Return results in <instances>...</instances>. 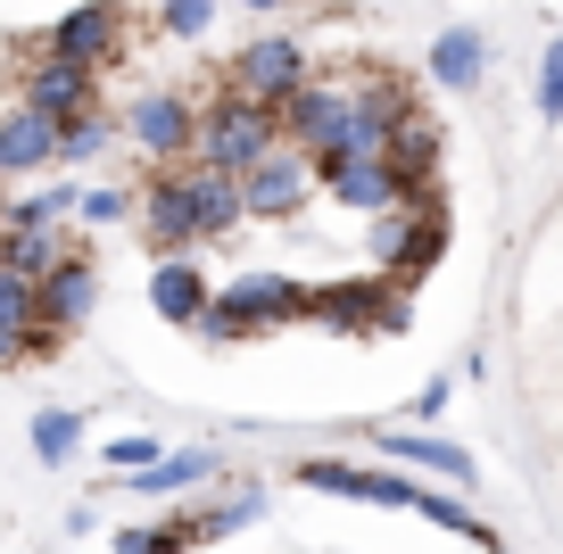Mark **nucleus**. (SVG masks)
Instances as JSON below:
<instances>
[{"instance_id": "f257e3e1", "label": "nucleus", "mask_w": 563, "mask_h": 554, "mask_svg": "<svg viewBox=\"0 0 563 554\" xmlns=\"http://www.w3.org/2000/svg\"><path fill=\"white\" fill-rule=\"evenodd\" d=\"M241 174L224 166H199V157H175V166H150L141 182V208H133V232L150 241V257L166 248H208L224 232H241Z\"/></svg>"}, {"instance_id": "f03ea898", "label": "nucleus", "mask_w": 563, "mask_h": 554, "mask_svg": "<svg viewBox=\"0 0 563 554\" xmlns=\"http://www.w3.org/2000/svg\"><path fill=\"white\" fill-rule=\"evenodd\" d=\"M440 257H448V191L440 182H415L389 215H373V274H389L398 290H415Z\"/></svg>"}, {"instance_id": "7ed1b4c3", "label": "nucleus", "mask_w": 563, "mask_h": 554, "mask_svg": "<svg viewBox=\"0 0 563 554\" xmlns=\"http://www.w3.org/2000/svg\"><path fill=\"white\" fill-rule=\"evenodd\" d=\"M274 141H282V108L274 100H249V91H232V84H216V100H199V141H191L199 166L249 174Z\"/></svg>"}, {"instance_id": "20e7f679", "label": "nucleus", "mask_w": 563, "mask_h": 554, "mask_svg": "<svg viewBox=\"0 0 563 554\" xmlns=\"http://www.w3.org/2000/svg\"><path fill=\"white\" fill-rule=\"evenodd\" d=\"M9 58H18V100L25 108H42V117H58L67 124L75 108H100V67H84V58H58V51H42V42H9Z\"/></svg>"}, {"instance_id": "39448f33", "label": "nucleus", "mask_w": 563, "mask_h": 554, "mask_svg": "<svg viewBox=\"0 0 563 554\" xmlns=\"http://www.w3.org/2000/svg\"><path fill=\"white\" fill-rule=\"evenodd\" d=\"M307 199H316V157H307L299 141H274V149L241 174V215L249 224H290Z\"/></svg>"}, {"instance_id": "423d86ee", "label": "nucleus", "mask_w": 563, "mask_h": 554, "mask_svg": "<svg viewBox=\"0 0 563 554\" xmlns=\"http://www.w3.org/2000/svg\"><path fill=\"white\" fill-rule=\"evenodd\" d=\"M34 42L58 51V58H84V67L117 75L124 51H133V18H124V0H84V9H67L58 25H42Z\"/></svg>"}, {"instance_id": "0eeeda50", "label": "nucleus", "mask_w": 563, "mask_h": 554, "mask_svg": "<svg viewBox=\"0 0 563 554\" xmlns=\"http://www.w3.org/2000/svg\"><path fill=\"white\" fill-rule=\"evenodd\" d=\"M307 75H316V58H307V42H299V34H249L241 51L224 58V84H232V91H249V100H274V108L290 100Z\"/></svg>"}, {"instance_id": "6e6552de", "label": "nucleus", "mask_w": 563, "mask_h": 554, "mask_svg": "<svg viewBox=\"0 0 563 554\" xmlns=\"http://www.w3.org/2000/svg\"><path fill=\"white\" fill-rule=\"evenodd\" d=\"M307 323H332V331H349V340H373V331H406V298H398V281H389V274L323 281Z\"/></svg>"}, {"instance_id": "1a4fd4ad", "label": "nucleus", "mask_w": 563, "mask_h": 554, "mask_svg": "<svg viewBox=\"0 0 563 554\" xmlns=\"http://www.w3.org/2000/svg\"><path fill=\"white\" fill-rule=\"evenodd\" d=\"M124 141H133L150 166H175V157H191V141H199V100H191V91H175V84L141 91V100L124 108Z\"/></svg>"}, {"instance_id": "9d476101", "label": "nucleus", "mask_w": 563, "mask_h": 554, "mask_svg": "<svg viewBox=\"0 0 563 554\" xmlns=\"http://www.w3.org/2000/svg\"><path fill=\"white\" fill-rule=\"evenodd\" d=\"M34 298H42V331H58V340H67V331H84L91 314H100V257L75 241L67 257L34 281Z\"/></svg>"}, {"instance_id": "9b49d317", "label": "nucleus", "mask_w": 563, "mask_h": 554, "mask_svg": "<svg viewBox=\"0 0 563 554\" xmlns=\"http://www.w3.org/2000/svg\"><path fill=\"white\" fill-rule=\"evenodd\" d=\"M232 314H241L249 323V340H265V331H290V323H307V314H316V290H307V281H290V274H241L232 281Z\"/></svg>"}, {"instance_id": "f8f14e48", "label": "nucleus", "mask_w": 563, "mask_h": 554, "mask_svg": "<svg viewBox=\"0 0 563 554\" xmlns=\"http://www.w3.org/2000/svg\"><path fill=\"white\" fill-rule=\"evenodd\" d=\"M58 347H67V340H58V331H42L34 281L0 265V373H9V364H51Z\"/></svg>"}, {"instance_id": "ddd939ff", "label": "nucleus", "mask_w": 563, "mask_h": 554, "mask_svg": "<svg viewBox=\"0 0 563 554\" xmlns=\"http://www.w3.org/2000/svg\"><path fill=\"white\" fill-rule=\"evenodd\" d=\"M290 480L316 488V497H349V505H415V480H398V472H365V464H340V455H307V464H290Z\"/></svg>"}, {"instance_id": "4468645a", "label": "nucleus", "mask_w": 563, "mask_h": 554, "mask_svg": "<svg viewBox=\"0 0 563 554\" xmlns=\"http://www.w3.org/2000/svg\"><path fill=\"white\" fill-rule=\"evenodd\" d=\"M316 182L356 215H389L406 199V182L389 174V157H316Z\"/></svg>"}, {"instance_id": "2eb2a0df", "label": "nucleus", "mask_w": 563, "mask_h": 554, "mask_svg": "<svg viewBox=\"0 0 563 554\" xmlns=\"http://www.w3.org/2000/svg\"><path fill=\"white\" fill-rule=\"evenodd\" d=\"M340 117H349V75H307V84L282 100V141H299V149L316 157L323 141L340 133Z\"/></svg>"}, {"instance_id": "dca6fc26", "label": "nucleus", "mask_w": 563, "mask_h": 554, "mask_svg": "<svg viewBox=\"0 0 563 554\" xmlns=\"http://www.w3.org/2000/svg\"><path fill=\"white\" fill-rule=\"evenodd\" d=\"M208 274H199V248H166L158 265H150V314H158L166 331H191L199 307H208Z\"/></svg>"}, {"instance_id": "f3484780", "label": "nucleus", "mask_w": 563, "mask_h": 554, "mask_svg": "<svg viewBox=\"0 0 563 554\" xmlns=\"http://www.w3.org/2000/svg\"><path fill=\"white\" fill-rule=\"evenodd\" d=\"M382 157H389V174H398L406 191L415 182H440V157H448V133H440V117L431 108H398V124H389V141H382Z\"/></svg>"}, {"instance_id": "a211bd4d", "label": "nucleus", "mask_w": 563, "mask_h": 554, "mask_svg": "<svg viewBox=\"0 0 563 554\" xmlns=\"http://www.w3.org/2000/svg\"><path fill=\"white\" fill-rule=\"evenodd\" d=\"M216 472H224V447L191 439V447H158L141 472H124V488H133V497H183V488H208Z\"/></svg>"}, {"instance_id": "6ab92c4d", "label": "nucleus", "mask_w": 563, "mask_h": 554, "mask_svg": "<svg viewBox=\"0 0 563 554\" xmlns=\"http://www.w3.org/2000/svg\"><path fill=\"white\" fill-rule=\"evenodd\" d=\"M365 431H373V447H382V455H398V464H415V472H440V480H456V488L481 480L473 455H464L456 439H431L422 422H415V431H406V422H365Z\"/></svg>"}, {"instance_id": "aec40b11", "label": "nucleus", "mask_w": 563, "mask_h": 554, "mask_svg": "<svg viewBox=\"0 0 563 554\" xmlns=\"http://www.w3.org/2000/svg\"><path fill=\"white\" fill-rule=\"evenodd\" d=\"M42 166H58V117L18 100L0 117V174H42Z\"/></svg>"}, {"instance_id": "412c9836", "label": "nucleus", "mask_w": 563, "mask_h": 554, "mask_svg": "<svg viewBox=\"0 0 563 554\" xmlns=\"http://www.w3.org/2000/svg\"><path fill=\"white\" fill-rule=\"evenodd\" d=\"M422 75L440 91H473L481 75H489V34H481V25H448V34L431 42V58H422Z\"/></svg>"}, {"instance_id": "4be33fe9", "label": "nucleus", "mask_w": 563, "mask_h": 554, "mask_svg": "<svg viewBox=\"0 0 563 554\" xmlns=\"http://www.w3.org/2000/svg\"><path fill=\"white\" fill-rule=\"evenodd\" d=\"M67 248H75L67 224H0V265H9V274H25V281H42Z\"/></svg>"}, {"instance_id": "5701e85b", "label": "nucleus", "mask_w": 563, "mask_h": 554, "mask_svg": "<svg viewBox=\"0 0 563 554\" xmlns=\"http://www.w3.org/2000/svg\"><path fill=\"white\" fill-rule=\"evenodd\" d=\"M108 149H117V117L108 108H75L58 124V166H84V157H108Z\"/></svg>"}, {"instance_id": "b1692460", "label": "nucleus", "mask_w": 563, "mask_h": 554, "mask_svg": "<svg viewBox=\"0 0 563 554\" xmlns=\"http://www.w3.org/2000/svg\"><path fill=\"white\" fill-rule=\"evenodd\" d=\"M25 439H34V455H42L51 472H58V464H75V447H84V406H42Z\"/></svg>"}, {"instance_id": "393cba45", "label": "nucleus", "mask_w": 563, "mask_h": 554, "mask_svg": "<svg viewBox=\"0 0 563 554\" xmlns=\"http://www.w3.org/2000/svg\"><path fill=\"white\" fill-rule=\"evenodd\" d=\"M133 208H141V182H91V191H75V215H84L91 232H117V224H133Z\"/></svg>"}, {"instance_id": "a878e982", "label": "nucleus", "mask_w": 563, "mask_h": 554, "mask_svg": "<svg viewBox=\"0 0 563 554\" xmlns=\"http://www.w3.org/2000/svg\"><path fill=\"white\" fill-rule=\"evenodd\" d=\"M406 513H422V521H440L448 538H473L481 554H497V530H489V521H481V513H464L456 497H440V488H415V505H406Z\"/></svg>"}, {"instance_id": "bb28decb", "label": "nucleus", "mask_w": 563, "mask_h": 554, "mask_svg": "<svg viewBox=\"0 0 563 554\" xmlns=\"http://www.w3.org/2000/svg\"><path fill=\"white\" fill-rule=\"evenodd\" d=\"M75 215V182L67 174H51L42 191H25V199H0V224H67Z\"/></svg>"}, {"instance_id": "cd10ccee", "label": "nucleus", "mask_w": 563, "mask_h": 554, "mask_svg": "<svg viewBox=\"0 0 563 554\" xmlns=\"http://www.w3.org/2000/svg\"><path fill=\"white\" fill-rule=\"evenodd\" d=\"M216 25V0H158V34H175V42H199Z\"/></svg>"}, {"instance_id": "c85d7f7f", "label": "nucleus", "mask_w": 563, "mask_h": 554, "mask_svg": "<svg viewBox=\"0 0 563 554\" xmlns=\"http://www.w3.org/2000/svg\"><path fill=\"white\" fill-rule=\"evenodd\" d=\"M530 100H539V124H563V34L547 42V58H539V91H530Z\"/></svg>"}, {"instance_id": "c756f323", "label": "nucleus", "mask_w": 563, "mask_h": 554, "mask_svg": "<svg viewBox=\"0 0 563 554\" xmlns=\"http://www.w3.org/2000/svg\"><path fill=\"white\" fill-rule=\"evenodd\" d=\"M158 447H166V439H150V431H117V439L100 447V464H108V472H141Z\"/></svg>"}, {"instance_id": "7c9ffc66", "label": "nucleus", "mask_w": 563, "mask_h": 554, "mask_svg": "<svg viewBox=\"0 0 563 554\" xmlns=\"http://www.w3.org/2000/svg\"><path fill=\"white\" fill-rule=\"evenodd\" d=\"M448 406H456V373H431V381L406 398V422H440Z\"/></svg>"}, {"instance_id": "2f4dec72", "label": "nucleus", "mask_w": 563, "mask_h": 554, "mask_svg": "<svg viewBox=\"0 0 563 554\" xmlns=\"http://www.w3.org/2000/svg\"><path fill=\"white\" fill-rule=\"evenodd\" d=\"M108 554H150V521H133V530L108 538Z\"/></svg>"}, {"instance_id": "473e14b6", "label": "nucleus", "mask_w": 563, "mask_h": 554, "mask_svg": "<svg viewBox=\"0 0 563 554\" xmlns=\"http://www.w3.org/2000/svg\"><path fill=\"white\" fill-rule=\"evenodd\" d=\"M232 9H249V18H274V9H282V0H232Z\"/></svg>"}]
</instances>
